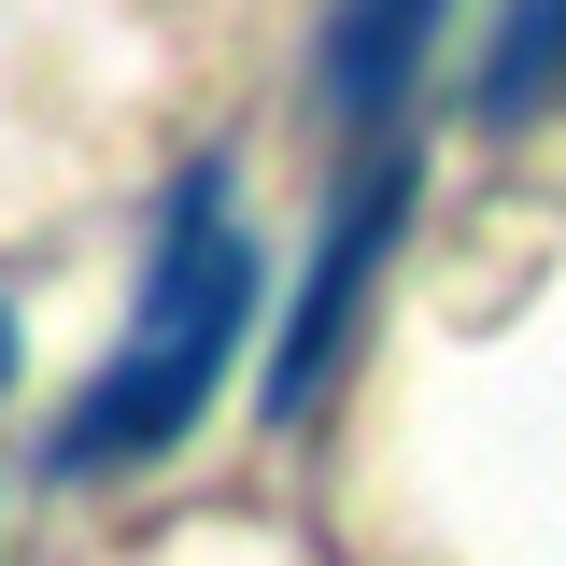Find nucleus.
I'll list each match as a JSON object with an SVG mask.
<instances>
[{
    "label": "nucleus",
    "instance_id": "f03ea898",
    "mask_svg": "<svg viewBox=\"0 0 566 566\" xmlns=\"http://www.w3.org/2000/svg\"><path fill=\"white\" fill-rule=\"evenodd\" d=\"M397 227H411V156H397V142H368L354 199L326 212V255H312V283H297V326H283V354H270V424H297L312 397H326L354 312H368V283H382V255H397Z\"/></svg>",
    "mask_w": 566,
    "mask_h": 566
},
{
    "label": "nucleus",
    "instance_id": "f257e3e1",
    "mask_svg": "<svg viewBox=\"0 0 566 566\" xmlns=\"http://www.w3.org/2000/svg\"><path fill=\"white\" fill-rule=\"evenodd\" d=\"M241 326H255V241H241V212H227V156H199V170L170 185V212H156V270H142L128 340L99 354L85 411L43 439V468H57V482H99V468L170 453V439L227 397Z\"/></svg>",
    "mask_w": 566,
    "mask_h": 566
},
{
    "label": "nucleus",
    "instance_id": "20e7f679",
    "mask_svg": "<svg viewBox=\"0 0 566 566\" xmlns=\"http://www.w3.org/2000/svg\"><path fill=\"white\" fill-rule=\"evenodd\" d=\"M553 85H566V0H510V14H495L482 85H468V99H482V128H524Z\"/></svg>",
    "mask_w": 566,
    "mask_h": 566
},
{
    "label": "nucleus",
    "instance_id": "39448f33",
    "mask_svg": "<svg viewBox=\"0 0 566 566\" xmlns=\"http://www.w3.org/2000/svg\"><path fill=\"white\" fill-rule=\"evenodd\" d=\"M0 382H14V312H0Z\"/></svg>",
    "mask_w": 566,
    "mask_h": 566
},
{
    "label": "nucleus",
    "instance_id": "7ed1b4c3",
    "mask_svg": "<svg viewBox=\"0 0 566 566\" xmlns=\"http://www.w3.org/2000/svg\"><path fill=\"white\" fill-rule=\"evenodd\" d=\"M439 29H453V0H326V114L382 142L439 57Z\"/></svg>",
    "mask_w": 566,
    "mask_h": 566
}]
</instances>
